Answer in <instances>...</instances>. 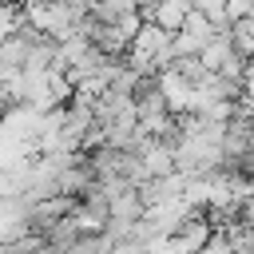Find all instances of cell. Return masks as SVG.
I'll use <instances>...</instances> for the list:
<instances>
[{"instance_id": "6da1fadb", "label": "cell", "mask_w": 254, "mask_h": 254, "mask_svg": "<svg viewBox=\"0 0 254 254\" xmlns=\"http://www.w3.org/2000/svg\"><path fill=\"white\" fill-rule=\"evenodd\" d=\"M127 64L143 75H163L171 64H175V32L159 28L155 20H143L139 36L131 40V52H127Z\"/></svg>"}, {"instance_id": "5b68a950", "label": "cell", "mask_w": 254, "mask_h": 254, "mask_svg": "<svg viewBox=\"0 0 254 254\" xmlns=\"http://www.w3.org/2000/svg\"><path fill=\"white\" fill-rule=\"evenodd\" d=\"M159 91H163V99H167V107H171L175 119H183V115L194 111V95H198V87H194V79H187L179 67H167V71L159 75Z\"/></svg>"}, {"instance_id": "ba28073f", "label": "cell", "mask_w": 254, "mask_h": 254, "mask_svg": "<svg viewBox=\"0 0 254 254\" xmlns=\"http://www.w3.org/2000/svg\"><path fill=\"white\" fill-rule=\"evenodd\" d=\"M198 254H238V250H234V238H230L226 230H214V234H210V242H206Z\"/></svg>"}, {"instance_id": "277c9868", "label": "cell", "mask_w": 254, "mask_h": 254, "mask_svg": "<svg viewBox=\"0 0 254 254\" xmlns=\"http://www.w3.org/2000/svg\"><path fill=\"white\" fill-rule=\"evenodd\" d=\"M218 36V28L194 8L190 16H187V24L175 32V60H187V56H202L206 48H210V40Z\"/></svg>"}, {"instance_id": "8992f818", "label": "cell", "mask_w": 254, "mask_h": 254, "mask_svg": "<svg viewBox=\"0 0 254 254\" xmlns=\"http://www.w3.org/2000/svg\"><path fill=\"white\" fill-rule=\"evenodd\" d=\"M24 24H28V20H24V8H20V4H0V44L12 40Z\"/></svg>"}, {"instance_id": "7a4b0ae2", "label": "cell", "mask_w": 254, "mask_h": 254, "mask_svg": "<svg viewBox=\"0 0 254 254\" xmlns=\"http://www.w3.org/2000/svg\"><path fill=\"white\" fill-rule=\"evenodd\" d=\"M198 60H202V67H206L210 75H230V79H246V64H250V60L238 52V44L230 40V32H218Z\"/></svg>"}, {"instance_id": "52a82bcc", "label": "cell", "mask_w": 254, "mask_h": 254, "mask_svg": "<svg viewBox=\"0 0 254 254\" xmlns=\"http://www.w3.org/2000/svg\"><path fill=\"white\" fill-rule=\"evenodd\" d=\"M230 40L238 44V52H242L246 60H254V16H246V20H234V28H230Z\"/></svg>"}, {"instance_id": "3957f363", "label": "cell", "mask_w": 254, "mask_h": 254, "mask_svg": "<svg viewBox=\"0 0 254 254\" xmlns=\"http://www.w3.org/2000/svg\"><path fill=\"white\" fill-rule=\"evenodd\" d=\"M32 234V202L20 194L0 198V246H16Z\"/></svg>"}, {"instance_id": "9c48e42d", "label": "cell", "mask_w": 254, "mask_h": 254, "mask_svg": "<svg viewBox=\"0 0 254 254\" xmlns=\"http://www.w3.org/2000/svg\"><path fill=\"white\" fill-rule=\"evenodd\" d=\"M226 16H230V24L254 16V0H226Z\"/></svg>"}]
</instances>
